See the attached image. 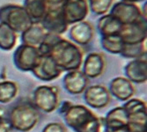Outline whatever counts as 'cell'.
Returning a JSON list of instances; mask_svg holds the SVG:
<instances>
[{"label": "cell", "instance_id": "obj_21", "mask_svg": "<svg viewBox=\"0 0 147 132\" xmlns=\"http://www.w3.org/2000/svg\"><path fill=\"white\" fill-rule=\"evenodd\" d=\"M123 24L120 23L111 14L102 15L97 21V29L101 36L119 34Z\"/></svg>", "mask_w": 147, "mask_h": 132}, {"label": "cell", "instance_id": "obj_28", "mask_svg": "<svg viewBox=\"0 0 147 132\" xmlns=\"http://www.w3.org/2000/svg\"><path fill=\"white\" fill-rule=\"evenodd\" d=\"M42 132H67V129L62 123H49L43 128Z\"/></svg>", "mask_w": 147, "mask_h": 132}, {"label": "cell", "instance_id": "obj_19", "mask_svg": "<svg viewBox=\"0 0 147 132\" xmlns=\"http://www.w3.org/2000/svg\"><path fill=\"white\" fill-rule=\"evenodd\" d=\"M101 120L105 128H119L128 125L129 116L123 107H116L111 109Z\"/></svg>", "mask_w": 147, "mask_h": 132}, {"label": "cell", "instance_id": "obj_2", "mask_svg": "<svg viewBox=\"0 0 147 132\" xmlns=\"http://www.w3.org/2000/svg\"><path fill=\"white\" fill-rule=\"evenodd\" d=\"M63 120L75 132H100L102 120L84 105H71L63 114Z\"/></svg>", "mask_w": 147, "mask_h": 132}, {"label": "cell", "instance_id": "obj_11", "mask_svg": "<svg viewBox=\"0 0 147 132\" xmlns=\"http://www.w3.org/2000/svg\"><path fill=\"white\" fill-rule=\"evenodd\" d=\"M47 33L61 35L68 30V25L63 16L61 7L47 9V12L40 23Z\"/></svg>", "mask_w": 147, "mask_h": 132}, {"label": "cell", "instance_id": "obj_4", "mask_svg": "<svg viewBox=\"0 0 147 132\" xmlns=\"http://www.w3.org/2000/svg\"><path fill=\"white\" fill-rule=\"evenodd\" d=\"M0 23H5L16 33H23L33 25L22 5L8 4L0 7Z\"/></svg>", "mask_w": 147, "mask_h": 132}, {"label": "cell", "instance_id": "obj_25", "mask_svg": "<svg viewBox=\"0 0 147 132\" xmlns=\"http://www.w3.org/2000/svg\"><path fill=\"white\" fill-rule=\"evenodd\" d=\"M18 85L10 80L0 82V103L7 104L11 101L18 94Z\"/></svg>", "mask_w": 147, "mask_h": 132}, {"label": "cell", "instance_id": "obj_31", "mask_svg": "<svg viewBox=\"0 0 147 132\" xmlns=\"http://www.w3.org/2000/svg\"><path fill=\"white\" fill-rule=\"evenodd\" d=\"M9 124L5 119L0 115V132H9Z\"/></svg>", "mask_w": 147, "mask_h": 132}, {"label": "cell", "instance_id": "obj_18", "mask_svg": "<svg viewBox=\"0 0 147 132\" xmlns=\"http://www.w3.org/2000/svg\"><path fill=\"white\" fill-rule=\"evenodd\" d=\"M126 78L132 83L142 84L147 80V60L146 57L133 59L124 68Z\"/></svg>", "mask_w": 147, "mask_h": 132}, {"label": "cell", "instance_id": "obj_8", "mask_svg": "<svg viewBox=\"0 0 147 132\" xmlns=\"http://www.w3.org/2000/svg\"><path fill=\"white\" fill-rule=\"evenodd\" d=\"M109 14H111L123 25L135 23L141 20L142 19H144L142 15V11L138 5L133 3L123 1H120L113 5L110 9Z\"/></svg>", "mask_w": 147, "mask_h": 132}, {"label": "cell", "instance_id": "obj_30", "mask_svg": "<svg viewBox=\"0 0 147 132\" xmlns=\"http://www.w3.org/2000/svg\"><path fill=\"white\" fill-rule=\"evenodd\" d=\"M104 132H130L128 125L119 128H105Z\"/></svg>", "mask_w": 147, "mask_h": 132}, {"label": "cell", "instance_id": "obj_9", "mask_svg": "<svg viewBox=\"0 0 147 132\" xmlns=\"http://www.w3.org/2000/svg\"><path fill=\"white\" fill-rule=\"evenodd\" d=\"M119 36L122 38L123 43L127 45L142 43L147 38L146 20L142 19L135 23L123 25Z\"/></svg>", "mask_w": 147, "mask_h": 132}, {"label": "cell", "instance_id": "obj_14", "mask_svg": "<svg viewBox=\"0 0 147 132\" xmlns=\"http://www.w3.org/2000/svg\"><path fill=\"white\" fill-rule=\"evenodd\" d=\"M63 87L66 92L72 95L81 94L89 84V78L80 70L71 71L63 77Z\"/></svg>", "mask_w": 147, "mask_h": 132}, {"label": "cell", "instance_id": "obj_23", "mask_svg": "<svg viewBox=\"0 0 147 132\" xmlns=\"http://www.w3.org/2000/svg\"><path fill=\"white\" fill-rule=\"evenodd\" d=\"M17 33L9 26L0 23V48L9 51L15 47L17 42Z\"/></svg>", "mask_w": 147, "mask_h": 132}, {"label": "cell", "instance_id": "obj_29", "mask_svg": "<svg viewBox=\"0 0 147 132\" xmlns=\"http://www.w3.org/2000/svg\"><path fill=\"white\" fill-rule=\"evenodd\" d=\"M63 1H64V0H44V2H45V4L47 5L48 9L61 7Z\"/></svg>", "mask_w": 147, "mask_h": 132}, {"label": "cell", "instance_id": "obj_3", "mask_svg": "<svg viewBox=\"0 0 147 132\" xmlns=\"http://www.w3.org/2000/svg\"><path fill=\"white\" fill-rule=\"evenodd\" d=\"M40 119L39 110L30 103H21L13 108L8 117V124L18 131L28 132L33 129Z\"/></svg>", "mask_w": 147, "mask_h": 132}, {"label": "cell", "instance_id": "obj_13", "mask_svg": "<svg viewBox=\"0 0 147 132\" xmlns=\"http://www.w3.org/2000/svg\"><path fill=\"white\" fill-rule=\"evenodd\" d=\"M31 72L40 80L49 82L59 77L63 71L49 56H41Z\"/></svg>", "mask_w": 147, "mask_h": 132}, {"label": "cell", "instance_id": "obj_32", "mask_svg": "<svg viewBox=\"0 0 147 132\" xmlns=\"http://www.w3.org/2000/svg\"><path fill=\"white\" fill-rule=\"evenodd\" d=\"M72 105V103L71 102H70L69 100H65V101H63L62 104H61V107H60V112H61V114H63L66 110H67Z\"/></svg>", "mask_w": 147, "mask_h": 132}, {"label": "cell", "instance_id": "obj_24", "mask_svg": "<svg viewBox=\"0 0 147 132\" xmlns=\"http://www.w3.org/2000/svg\"><path fill=\"white\" fill-rule=\"evenodd\" d=\"M100 43L103 49L111 53V54H121L125 45L119 34L101 36Z\"/></svg>", "mask_w": 147, "mask_h": 132}, {"label": "cell", "instance_id": "obj_6", "mask_svg": "<svg viewBox=\"0 0 147 132\" xmlns=\"http://www.w3.org/2000/svg\"><path fill=\"white\" fill-rule=\"evenodd\" d=\"M41 54L36 47L26 44L20 45L13 54V63L21 71H32L37 64Z\"/></svg>", "mask_w": 147, "mask_h": 132}, {"label": "cell", "instance_id": "obj_27", "mask_svg": "<svg viewBox=\"0 0 147 132\" xmlns=\"http://www.w3.org/2000/svg\"><path fill=\"white\" fill-rule=\"evenodd\" d=\"M115 0H88L89 10L97 15H105L113 6Z\"/></svg>", "mask_w": 147, "mask_h": 132}, {"label": "cell", "instance_id": "obj_20", "mask_svg": "<svg viewBox=\"0 0 147 132\" xmlns=\"http://www.w3.org/2000/svg\"><path fill=\"white\" fill-rule=\"evenodd\" d=\"M46 34L47 32L40 24H33L21 33V41L23 44L38 48L43 42Z\"/></svg>", "mask_w": 147, "mask_h": 132}, {"label": "cell", "instance_id": "obj_7", "mask_svg": "<svg viewBox=\"0 0 147 132\" xmlns=\"http://www.w3.org/2000/svg\"><path fill=\"white\" fill-rule=\"evenodd\" d=\"M61 10L67 25H74L85 20L88 15V0H64Z\"/></svg>", "mask_w": 147, "mask_h": 132}, {"label": "cell", "instance_id": "obj_15", "mask_svg": "<svg viewBox=\"0 0 147 132\" xmlns=\"http://www.w3.org/2000/svg\"><path fill=\"white\" fill-rule=\"evenodd\" d=\"M110 94L121 101H127L135 94L136 89L132 82L124 77L113 78L108 88Z\"/></svg>", "mask_w": 147, "mask_h": 132}, {"label": "cell", "instance_id": "obj_1", "mask_svg": "<svg viewBox=\"0 0 147 132\" xmlns=\"http://www.w3.org/2000/svg\"><path fill=\"white\" fill-rule=\"evenodd\" d=\"M48 56L63 71H71L79 70L83 63L84 53L78 45L61 37L52 45Z\"/></svg>", "mask_w": 147, "mask_h": 132}, {"label": "cell", "instance_id": "obj_33", "mask_svg": "<svg viewBox=\"0 0 147 132\" xmlns=\"http://www.w3.org/2000/svg\"><path fill=\"white\" fill-rule=\"evenodd\" d=\"M123 2H128V3H133V4H136L138 2H141V1H144V0H122Z\"/></svg>", "mask_w": 147, "mask_h": 132}, {"label": "cell", "instance_id": "obj_16", "mask_svg": "<svg viewBox=\"0 0 147 132\" xmlns=\"http://www.w3.org/2000/svg\"><path fill=\"white\" fill-rule=\"evenodd\" d=\"M83 64L82 72L88 78H96L102 75L106 68V59L103 54L92 52L87 55Z\"/></svg>", "mask_w": 147, "mask_h": 132}, {"label": "cell", "instance_id": "obj_26", "mask_svg": "<svg viewBox=\"0 0 147 132\" xmlns=\"http://www.w3.org/2000/svg\"><path fill=\"white\" fill-rule=\"evenodd\" d=\"M146 40L142 43L134 44V45H124V48L120 55L123 56L125 58L130 59H138L144 57H146Z\"/></svg>", "mask_w": 147, "mask_h": 132}, {"label": "cell", "instance_id": "obj_5", "mask_svg": "<svg viewBox=\"0 0 147 132\" xmlns=\"http://www.w3.org/2000/svg\"><path fill=\"white\" fill-rule=\"evenodd\" d=\"M34 106L45 113H51L59 107V89L54 86H40L33 94Z\"/></svg>", "mask_w": 147, "mask_h": 132}, {"label": "cell", "instance_id": "obj_17", "mask_svg": "<svg viewBox=\"0 0 147 132\" xmlns=\"http://www.w3.org/2000/svg\"><path fill=\"white\" fill-rule=\"evenodd\" d=\"M69 34L72 42L78 46H85L89 44L94 36V28L89 21L83 20L74 24L70 29Z\"/></svg>", "mask_w": 147, "mask_h": 132}, {"label": "cell", "instance_id": "obj_12", "mask_svg": "<svg viewBox=\"0 0 147 132\" xmlns=\"http://www.w3.org/2000/svg\"><path fill=\"white\" fill-rule=\"evenodd\" d=\"M122 107L126 110L129 116V123L146 127L147 125V105L146 102L139 99H129Z\"/></svg>", "mask_w": 147, "mask_h": 132}, {"label": "cell", "instance_id": "obj_10", "mask_svg": "<svg viewBox=\"0 0 147 132\" xmlns=\"http://www.w3.org/2000/svg\"><path fill=\"white\" fill-rule=\"evenodd\" d=\"M84 100L92 108H104L111 101V94L108 89L101 85L87 86L84 92Z\"/></svg>", "mask_w": 147, "mask_h": 132}, {"label": "cell", "instance_id": "obj_22", "mask_svg": "<svg viewBox=\"0 0 147 132\" xmlns=\"http://www.w3.org/2000/svg\"><path fill=\"white\" fill-rule=\"evenodd\" d=\"M33 24H40L47 12L44 0H25L24 6Z\"/></svg>", "mask_w": 147, "mask_h": 132}]
</instances>
